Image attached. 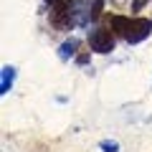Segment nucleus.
I'll return each mask as SVG.
<instances>
[{"mask_svg":"<svg viewBox=\"0 0 152 152\" xmlns=\"http://www.w3.org/2000/svg\"><path fill=\"white\" fill-rule=\"evenodd\" d=\"M102 5H104L102 0H96V3H94V10H91V18H96V15H99V10H102Z\"/></svg>","mask_w":152,"mask_h":152,"instance_id":"5","label":"nucleus"},{"mask_svg":"<svg viewBox=\"0 0 152 152\" xmlns=\"http://www.w3.org/2000/svg\"><path fill=\"white\" fill-rule=\"evenodd\" d=\"M150 28H152V20H147V18H134V20H132L129 33H127V41H129V43L142 41V38L150 33Z\"/></svg>","mask_w":152,"mask_h":152,"instance_id":"2","label":"nucleus"},{"mask_svg":"<svg viewBox=\"0 0 152 152\" xmlns=\"http://www.w3.org/2000/svg\"><path fill=\"white\" fill-rule=\"evenodd\" d=\"M61 51H64V56L74 53V51H76V41H71V43H64V48H61Z\"/></svg>","mask_w":152,"mask_h":152,"instance_id":"4","label":"nucleus"},{"mask_svg":"<svg viewBox=\"0 0 152 152\" xmlns=\"http://www.w3.org/2000/svg\"><path fill=\"white\" fill-rule=\"evenodd\" d=\"M132 20L134 18H124V15H114L112 18V28L117 33H122V36L127 38V33H129V28H132Z\"/></svg>","mask_w":152,"mask_h":152,"instance_id":"3","label":"nucleus"},{"mask_svg":"<svg viewBox=\"0 0 152 152\" xmlns=\"http://www.w3.org/2000/svg\"><path fill=\"white\" fill-rule=\"evenodd\" d=\"M89 46H91V51H96V53H109V51H114V36H112V31L99 28V31L89 33Z\"/></svg>","mask_w":152,"mask_h":152,"instance_id":"1","label":"nucleus"},{"mask_svg":"<svg viewBox=\"0 0 152 152\" xmlns=\"http://www.w3.org/2000/svg\"><path fill=\"white\" fill-rule=\"evenodd\" d=\"M76 61H79V64H86V61H89V53H81V56H79Z\"/></svg>","mask_w":152,"mask_h":152,"instance_id":"6","label":"nucleus"}]
</instances>
